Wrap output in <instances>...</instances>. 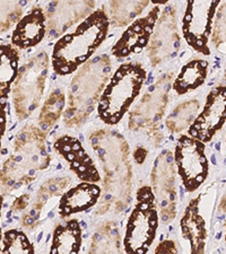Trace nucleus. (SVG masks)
I'll use <instances>...</instances> for the list:
<instances>
[{
  "label": "nucleus",
  "mask_w": 226,
  "mask_h": 254,
  "mask_svg": "<svg viewBox=\"0 0 226 254\" xmlns=\"http://www.w3.org/2000/svg\"><path fill=\"white\" fill-rule=\"evenodd\" d=\"M90 146L103 167L104 195L96 214L120 212L128 207L133 189L128 142L117 131L101 129L89 137Z\"/></svg>",
  "instance_id": "1"
},
{
  "label": "nucleus",
  "mask_w": 226,
  "mask_h": 254,
  "mask_svg": "<svg viewBox=\"0 0 226 254\" xmlns=\"http://www.w3.org/2000/svg\"><path fill=\"white\" fill-rule=\"evenodd\" d=\"M109 27V16L101 8L57 41L52 51V68L57 75H69L85 64L105 40Z\"/></svg>",
  "instance_id": "2"
},
{
  "label": "nucleus",
  "mask_w": 226,
  "mask_h": 254,
  "mask_svg": "<svg viewBox=\"0 0 226 254\" xmlns=\"http://www.w3.org/2000/svg\"><path fill=\"white\" fill-rule=\"evenodd\" d=\"M50 161L44 131L34 126L24 127L14 140L13 154L2 165V191L30 184L35 180L36 172L47 169Z\"/></svg>",
  "instance_id": "3"
},
{
  "label": "nucleus",
  "mask_w": 226,
  "mask_h": 254,
  "mask_svg": "<svg viewBox=\"0 0 226 254\" xmlns=\"http://www.w3.org/2000/svg\"><path fill=\"white\" fill-rule=\"evenodd\" d=\"M111 72L112 63L106 55L95 57L79 69L69 88L68 105L64 113L66 126L79 127L87 120L108 85Z\"/></svg>",
  "instance_id": "4"
},
{
  "label": "nucleus",
  "mask_w": 226,
  "mask_h": 254,
  "mask_svg": "<svg viewBox=\"0 0 226 254\" xmlns=\"http://www.w3.org/2000/svg\"><path fill=\"white\" fill-rule=\"evenodd\" d=\"M146 77L142 64H123L117 69L98 101L97 113L104 124L113 126L120 122L141 94Z\"/></svg>",
  "instance_id": "5"
},
{
  "label": "nucleus",
  "mask_w": 226,
  "mask_h": 254,
  "mask_svg": "<svg viewBox=\"0 0 226 254\" xmlns=\"http://www.w3.org/2000/svg\"><path fill=\"white\" fill-rule=\"evenodd\" d=\"M158 226L157 202L150 187L137 191V201L126 227L123 248L127 254H146L154 242Z\"/></svg>",
  "instance_id": "6"
},
{
  "label": "nucleus",
  "mask_w": 226,
  "mask_h": 254,
  "mask_svg": "<svg viewBox=\"0 0 226 254\" xmlns=\"http://www.w3.org/2000/svg\"><path fill=\"white\" fill-rule=\"evenodd\" d=\"M49 71V56L41 51L19 69L13 89L16 116L25 120L38 109Z\"/></svg>",
  "instance_id": "7"
},
{
  "label": "nucleus",
  "mask_w": 226,
  "mask_h": 254,
  "mask_svg": "<svg viewBox=\"0 0 226 254\" xmlns=\"http://www.w3.org/2000/svg\"><path fill=\"white\" fill-rule=\"evenodd\" d=\"M172 79L173 72H168L162 76L153 86H151V88L129 114L128 125L130 130L154 131L157 128L165 113Z\"/></svg>",
  "instance_id": "8"
},
{
  "label": "nucleus",
  "mask_w": 226,
  "mask_h": 254,
  "mask_svg": "<svg viewBox=\"0 0 226 254\" xmlns=\"http://www.w3.org/2000/svg\"><path fill=\"white\" fill-rule=\"evenodd\" d=\"M174 163L186 190L194 192L207 179L209 166L205 145L190 136H181L175 145Z\"/></svg>",
  "instance_id": "9"
},
{
  "label": "nucleus",
  "mask_w": 226,
  "mask_h": 254,
  "mask_svg": "<svg viewBox=\"0 0 226 254\" xmlns=\"http://www.w3.org/2000/svg\"><path fill=\"white\" fill-rule=\"evenodd\" d=\"M174 157L170 150H164L156 157L151 174V190L159 207L164 223H170L176 216V175Z\"/></svg>",
  "instance_id": "10"
},
{
  "label": "nucleus",
  "mask_w": 226,
  "mask_h": 254,
  "mask_svg": "<svg viewBox=\"0 0 226 254\" xmlns=\"http://www.w3.org/2000/svg\"><path fill=\"white\" fill-rule=\"evenodd\" d=\"M220 1H188L182 18V32L187 43L195 51L209 56L208 42L213 32V19Z\"/></svg>",
  "instance_id": "11"
},
{
  "label": "nucleus",
  "mask_w": 226,
  "mask_h": 254,
  "mask_svg": "<svg viewBox=\"0 0 226 254\" xmlns=\"http://www.w3.org/2000/svg\"><path fill=\"white\" fill-rule=\"evenodd\" d=\"M180 49L178 15L173 5H167L159 16L149 47V59L153 67L173 59Z\"/></svg>",
  "instance_id": "12"
},
{
  "label": "nucleus",
  "mask_w": 226,
  "mask_h": 254,
  "mask_svg": "<svg viewBox=\"0 0 226 254\" xmlns=\"http://www.w3.org/2000/svg\"><path fill=\"white\" fill-rule=\"evenodd\" d=\"M226 122V86H219L208 94L206 104L189 128V134L201 142H208Z\"/></svg>",
  "instance_id": "13"
},
{
  "label": "nucleus",
  "mask_w": 226,
  "mask_h": 254,
  "mask_svg": "<svg viewBox=\"0 0 226 254\" xmlns=\"http://www.w3.org/2000/svg\"><path fill=\"white\" fill-rule=\"evenodd\" d=\"M95 1H53L44 11L48 24V38L57 39L83 18L92 15Z\"/></svg>",
  "instance_id": "14"
},
{
  "label": "nucleus",
  "mask_w": 226,
  "mask_h": 254,
  "mask_svg": "<svg viewBox=\"0 0 226 254\" xmlns=\"http://www.w3.org/2000/svg\"><path fill=\"white\" fill-rule=\"evenodd\" d=\"M158 15L159 6L156 5L145 17L136 19L113 46L112 55L116 58H127L133 53L141 52L151 39Z\"/></svg>",
  "instance_id": "15"
},
{
  "label": "nucleus",
  "mask_w": 226,
  "mask_h": 254,
  "mask_svg": "<svg viewBox=\"0 0 226 254\" xmlns=\"http://www.w3.org/2000/svg\"><path fill=\"white\" fill-rule=\"evenodd\" d=\"M55 149L69 164V169L86 183L95 184L101 180L93 159L86 153L80 141L72 136H61L55 142Z\"/></svg>",
  "instance_id": "16"
},
{
  "label": "nucleus",
  "mask_w": 226,
  "mask_h": 254,
  "mask_svg": "<svg viewBox=\"0 0 226 254\" xmlns=\"http://www.w3.org/2000/svg\"><path fill=\"white\" fill-rule=\"evenodd\" d=\"M200 196L189 202L180 222L183 239L190 245V254H205L207 244L206 220L199 210Z\"/></svg>",
  "instance_id": "17"
},
{
  "label": "nucleus",
  "mask_w": 226,
  "mask_h": 254,
  "mask_svg": "<svg viewBox=\"0 0 226 254\" xmlns=\"http://www.w3.org/2000/svg\"><path fill=\"white\" fill-rule=\"evenodd\" d=\"M47 33L48 24L45 13L41 7H34L16 25L11 34V41L17 48L28 49L38 46Z\"/></svg>",
  "instance_id": "18"
},
{
  "label": "nucleus",
  "mask_w": 226,
  "mask_h": 254,
  "mask_svg": "<svg viewBox=\"0 0 226 254\" xmlns=\"http://www.w3.org/2000/svg\"><path fill=\"white\" fill-rule=\"evenodd\" d=\"M101 196V189L96 184L80 183L61 196L59 202V216L66 218L77 212L92 208Z\"/></svg>",
  "instance_id": "19"
},
{
  "label": "nucleus",
  "mask_w": 226,
  "mask_h": 254,
  "mask_svg": "<svg viewBox=\"0 0 226 254\" xmlns=\"http://www.w3.org/2000/svg\"><path fill=\"white\" fill-rule=\"evenodd\" d=\"M72 179L68 176H60V178H52L48 181H45L41 186L38 192V195L32 203L28 210L24 212L22 223L24 227L26 228H34L38 226L41 219V214H42L43 208L48 203L49 200L55 196H59L63 193V191L67 189L71 186Z\"/></svg>",
  "instance_id": "20"
},
{
  "label": "nucleus",
  "mask_w": 226,
  "mask_h": 254,
  "mask_svg": "<svg viewBox=\"0 0 226 254\" xmlns=\"http://www.w3.org/2000/svg\"><path fill=\"white\" fill-rule=\"evenodd\" d=\"M81 247V229L76 219L59 225L53 233L50 254H78Z\"/></svg>",
  "instance_id": "21"
},
{
  "label": "nucleus",
  "mask_w": 226,
  "mask_h": 254,
  "mask_svg": "<svg viewBox=\"0 0 226 254\" xmlns=\"http://www.w3.org/2000/svg\"><path fill=\"white\" fill-rule=\"evenodd\" d=\"M1 64H0V95H1V110H5L6 102L9 96L11 85L18 76L19 53L14 47L2 44L0 49Z\"/></svg>",
  "instance_id": "22"
},
{
  "label": "nucleus",
  "mask_w": 226,
  "mask_h": 254,
  "mask_svg": "<svg viewBox=\"0 0 226 254\" xmlns=\"http://www.w3.org/2000/svg\"><path fill=\"white\" fill-rule=\"evenodd\" d=\"M88 254H122L120 232L114 222H106L93 234Z\"/></svg>",
  "instance_id": "23"
},
{
  "label": "nucleus",
  "mask_w": 226,
  "mask_h": 254,
  "mask_svg": "<svg viewBox=\"0 0 226 254\" xmlns=\"http://www.w3.org/2000/svg\"><path fill=\"white\" fill-rule=\"evenodd\" d=\"M208 73V63L201 59L192 60L183 65L173 83L175 93L186 94L198 88L206 80Z\"/></svg>",
  "instance_id": "24"
},
{
  "label": "nucleus",
  "mask_w": 226,
  "mask_h": 254,
  "mask_svg": "<svg viewBox=\"0 0 226 254\" xmlns=\"http://www.w3.org/2000/svg\"><path fill=\"white\" fill-rule=\"evenodd\" d=\"M200 104L197 100H190L175 106L166 119V128L171 132H180L191 127L197 119Z\"/></svg>",
  "instance_id": "25"
},
{
  "label": "nucleus",
  "mask_w": 226,
  "mask_h": 254,
  "mask_svg": "<svg viewBox=\"0 0 226 254\" xmlns=\"http://www.w3.org/2000/svg\"><path fill=\"white\" fill-rule=\"evenodd\" d=\"M66 97L63 91L55 89L50 95L47 97L44 104L41 109L39 116V125L41 129L47 131L51 129L56 122L59 120L61 114L65 113Z\"/></svg>",
  "instance_id": "26"
},
{
  "label": "nucleus",
  "mask_w": 226,
  "mask_h": 254,
  "mask_svg": "<svg viewBox=\"0 0 226 254\" xmlns=\"http://www.w3.org/2000/svg\"><path fill=\"white\" fill-rule=\"evenodd\" d=\"M150 5V1H112L110 2L111 20L114 27H123L135 20Z\"/></svg>",
  "instance_id": "27"
},
{
  "label": "nucleus",
  "mask_w": 226,
  "mask_h": 254,
  "mask_svg": "<svg viewBox=\"0 0 226 254\" xmlns=\"http://www.w3.org/2000/svg\"><path fill=\"white\" fill-rule=\"evenodd\" d=\"M1 254H34V248L23 232L9 229L2 237Z\"/></svg>",
  "instance_id": "28"
},
{
  "label": "nucleus",
  "mask_w": 226,
  "mask_h": 254,
  "mask_svg": "<svg viewBox=\"0 0 226 254\" xmlns=\"http://www.w3.org/2000/svg\"><path fill=\"white\" fill-rule=\"evenodd\" d=\"M213 43L222 53H226V2L217 8L213 25Z\"/></svg>",
  "instance_id": "29"
},
{
  "label": "nucleus",
  "mask_w": 226,
  "mask_h": 254,
  "mask_svg": "<svg viewBox=\"0 0 226 254\" xmlns=\"http://www.w3.org/2000/svg\"><path fill=\"white\" fill-rule=\"evenodd\" d=\"M23 15V7L19 2L1 1V32H6L19 23Z\"/></svg>",
  "instance_id": "30"
},
{
  "label": "nucleus",
  "mask_w": 226,
  "mask_h": 254,
  "mask_svg": "<svg viewBox=\"0 0 226 254\" xmlns=\"http://www.w3.org/2000/svg\"><path fill=\"white\" fill-rule=\"evenodd\" d=\"M154 254H178V251L173 241L165 240L156 248Z\"/></svg>",
  "instance_id": "31"
},
{
  "label": "nucleus",
  "mask_w": 226,
  "mask_h": 254,
  "mask_svg": "<svg viewBox=\"0 0 226 254\" xmlns=\"http://www.w3.org/2000/svg\"><path fill=\"white\" fill-rule=\"evenodd\" d=\"M28 203H30V194L25 193V194H22L20 196H18L17 199L15 200L14 203H13V210L15 212H18V211H22L25 209Z\"/></svg>",
  "instance_id": "32"
},
{
  "label": "nucleus",
  "mask_w": 226,
  "mask_h": 254,
  "mask_svg": "<svg viewBox=\"0 0 226 254\" xmlns=\"http://www.w3.org/2000/svg\"><path fill=\"white\" fill-rule=\"evenodd\" d=\"M147 153H149V151H147V149L144 148V147H137L134 151L135 161L138 164H143L147 157Z\"/></svg>",
  "instance_id": "33"
},
{
  "label": "nucleus",
  "mask_w": 226,
  "mask_h": 254,
  "mask_svg": "<svg viewBox=\"0 0 226 254\" xmlns=\"http://www.w3.org/2000/svg\"><path fill=\"white\" fill-rule=\"evenodd\" d=\"M219 209H220L221 212H226V192H225V194L223 195V198H222V200H221Z\"/></svg>",
  "instance_id": "34"
},
{
  "label": "nucleus",
  "mask_w": 226,
  "mask_h": 254,
  "mask_svg": "<svg viewBox=\"0 0 226 254\" xmlns=\"http://www.w3.org/2000/svg\"><path fill=\"white\" fill-rule=\"evenodd\" d=\"M224 81H225V84H226V68H225V72H224Z\"/></svg>",
  "instance_id": "35"
},
{
  "label": "nucleus",
  "mask_w": 226,
  "mask_h": 254,
  "mask_svg": "<svg viewBox=\"0 0 226 254\" xmlns=\"http://www.w3.org/2000/svg\"><path fill=\"white\" fill-rule=\"evenodd\" d=\"M225 241H226V224H225Z\"/></svg>",
  "instance_id": "36"
}]
</instances>
